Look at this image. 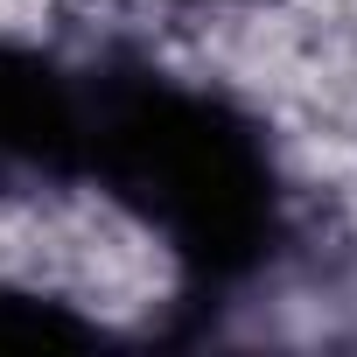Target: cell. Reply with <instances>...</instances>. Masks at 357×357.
<instances>
[{
  "instance_id": "6da1fadb",
  "label": "cell",
  "mask_w": 357,
  "mask_h": 357,
  "mask_svg": "<svg viewBox=\"0 0 357 357\" xmlns=\"http://www.w3.org/2000/svg\"><path fill=\"white\" fill-rule=\"evenodd\" d=\"M84 168L197 273H245L273 245V161L259 133L183 84L105 77L84 91Z\"/></svg>"
},
{
  "instance_id": "7a4b0ae2",
  "label": "cell",
  "mask_w": 357,
  "mask_h": 357,
  "mask_svg": "<svg viewBox=\"0 0 357 357\" xmlns=\"http://www.w3.org/2000/svg\"><path fill=\"white\" fill-rule=\"evenodd\" d=\"M84 91L36 50L0 43V190H43L84 168Z\"/></svg>"
},
{
  "instance_id": "3957f363",
  "label": "cell",
  "mask_w": 357,
  "mask_h": 357,
  "mask_svg": "<svg viewBox=\"0 0 357 357\" xmlns=\"http://www.w3.org/2000/svg\"><path fill=\"white\" fill-rule=\"evenodd\" d=\"M98 329L56 301V294H29V287H0V350H56V343H91Z\"/></svg>"
}]
</instances>
